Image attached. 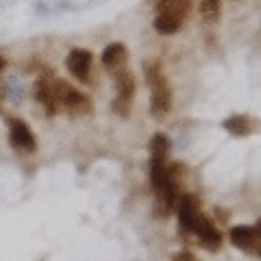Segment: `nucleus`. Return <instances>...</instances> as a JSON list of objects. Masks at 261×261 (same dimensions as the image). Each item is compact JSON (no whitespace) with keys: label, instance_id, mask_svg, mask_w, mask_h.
<instances>
[{"label":"nucleus","instance_id":"1","mask_svg":"<svg viewBox=\"0 0 261 261\" xmlns=\"http://www.w3.org/2000/svg\"><path fill=\"white\" fill-rule=\"evenodd\" d=\"M170 142L163 133L152 135L150 140V185L154 190L157 200V214L168 218L174 211L181 181H178V170L181 166H168Z\"/></svg>","mask_w":261,"mask_h":261},{"label":"nucleus","instance_id":"2","mask_svg":"<svg viewBox=\"0 0 261 261\" xmlns=\"http://www.w3.org/2000/svg\"><path fill=\"white\" fill-rule=\"evenodd\" d=\"M144 76L150 89V111L152 116H163L172 107V89L159 61H148L144 65Z\"/></svg>","mask_w":261,"mask_h":261},{"label":"nucleus","instance_id":"3","mask_svg":"<svg viewBox=\"0 0 261 261\" xmlns=\"http://www.w3.org/2000/svg\"><path fill=\"white\" fill-rule=\"evenodd\" d=\"M190 9L192 0H157V18L152 27L163 35H172L183 27Z\"/></svg>","mask_w":261,"mask_h":261},{"label":"nucleus","instance_id":"4","mask_svg":"<svg viewBox=\"0 0 261 261\" xmlns=\"http://www.w3.org/2000/svg\"><path fill=\"white\" fill-rule=\"evenodd\" d=\"M109 74L113 79V85H116L113 111H116L118 116H128L130 102H133V96H135V76H133V72L128 70V63H124V65H120V68L109 70Z\"/></svg>","mask_w":261,"mask_h":261},{"label":"nucleus","instance_id":"5","mask_svg":"<svg viewBox=\"0 0 261 261\" xmlns=\"http://www.w3.org/2000/svg\"><path fill=\"white\" fill-rule=\"evenodd\" d=\"M55 98L59 105V111L65 109L70 116H87L92 111V100L61 79H55Z\"/></svg>","mask_w":261,"mask_h":261},{"label":"nucleus","instance_id":"6","mask_svg":"<svg viewBox=\"0 0 261 261\" xmlns=\"http://www.w3.org/2000/svg\"><path fill=\"white\" fill-rule=\"evenodd\" d=\"M228 238H231L233 246H238L240 250L248 252V255H259L261 252V233H259V224H252V226H233L231 233H228Z\"/></svg>","mask_w":261,"mask_h":261},{"label":"nucleus","instance_id":"7","mask_svg":"<svg viewBox=\"0 0 261 261\" xmlns=\"http://www.w3.org/2000/svg\"><path fill=\"white\" fill-rule=\"evenodd\" d=\"M192 235H196L198 238V242L202 244L205 248L209 250H218L220 244H222V235H220V231L216 228V224L211 222V220L207 216H198V220H196V224L192 228Z\"/></svg>","mask_w":261,"mask_h":261},{"label":"nucleus","instance_id":"8","mask_svg":"<svg viewBox=\"0 0 261 261\" xmlns=\"http://www.w3.org/2000/svg\"><path fill=\"white\" fill-rule=\"evenodd\" d=\"M65 65L72 72V76L79 79L81 83H87L89 72H92V53L85 50V48H74V50H70Z\"/></svg>","mask_w":261,"mask_h":261},{"label":"nucleus","instance_id":"9","mask_svg":"<svg viewBox=\"0 0 261 261\" xmlns=\"http://www.w3.org/2000/svg\"><path fill=\"white\" fill-rule=\"evenodd\" d=\"M176 211H178V224H181V231L183 233H192L196 220H198V216L202 214L198 198L192 196V194L183 196L181 202H178V209Z\"/></svg>","mask_w":261,"mask_h":261},{"label":"nucleus","instance_id":"10","mask_svg":"<svg viewBox=\"0 0 261 261\" xmlns=\"http://www.w3.org/2000/svg\"><path fill=\"white\" fill-rule=\"evenodd\" d=\"M9 140H11V144L15 146V148L24 150V152H33L35 150V146H37L35 144V135L31 133L27 122L15 120V118L9 120Z\"/></svg>","mask_w":261,"mask_h":261},{"label":"nucleus","instance_id":"11","mask_svg":"<svg viewBox=\"0 0 261 261\" xmlns=\"http://www.w3.org/2000/svg\"><path fill=\"white\" fill-rule=\"evenodd\" d=\"M35 98L44 105V109L48 116H55L59 113V105H57V98H55V76H42L35 85Z\"/></svg>","mask_w":261,"mask_h":261},{"label":"nucleus","instance_id":"12","mask_svg":"<svg viewBox=\"0 0 261 261\" xmlns=\"http://www.w3.org/2000/svg\"><path fill=\"white\" fill-rule=\"evenodd\" d=\"M102 63L107 70L113 68H120V65L128 63V53H126V46L124 44H109L107 48L102 50Z\"/></svg>","mask_w":261,"mask_h":261},{"label":"nucleus","instance_id":"13","mask_svg":"<svg viewBox=\"0 0 261 261\" xmlns=\"http://www.w3.org/2000/svg\"><path fill=\"white\" fill-rule=\"evenodd\" d=\"M222 126L233 135H248L252 133V120L248 116H231L222 122Z\"/></svg>","mask_w":261,"mask_h":261},{"label":"nucleus","instance_id":"14","mask_svg":"<svg viewBox=\"0 0 261 261\" xmlns=\"http://www.w3.org/2000/svg\"><path fill=\"white\" fill-rule=\"evenodd\" d=\"M200 5V15L205 22H216L220 15V7H222V0H198Z\"/></svg>","mask_w":261,"mask_h":261},{"label":"nucleus","instance_id":"15","mask_svg":"<svg viewBox=\"0 0 261 261\" xmlns=\"http://www.w3.org/2000/svg\"><path fill=\"white\" fill-rule=\"evenodd\" d=\"M174 261H194V257H192V255H187V252H183V255L174 257Z\"/></svg>","mask_w":261,"mask_h":261},{"label":"nucleus","instance_id":"16","mask_svg":"<svg viewBox=\"0 0 261 261\" xmlns=\"http://www.w3.org/2000/svg\"><path fill=\"white\" fill-rule=\"evenodd\" d=\"M5 68V59H3V57H0V70H3Z\"/></svg>","mask_w":261,"mask_h":261}]
</instances>
